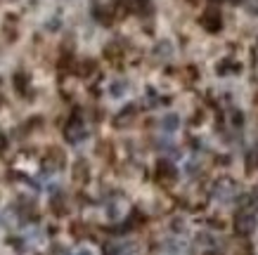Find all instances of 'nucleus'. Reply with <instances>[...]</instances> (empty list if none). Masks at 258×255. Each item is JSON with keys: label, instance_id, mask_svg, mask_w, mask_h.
Returning a JSON list of instances; mask_svg holds the SVG:
<instances>
[{"label": "nucleus", "instance_id": "nucleus-7", "mask_svg": "<svg viewBox=\"0 0 258 255\" xmlns=\"http://www.w3.org/2000/svg\"><path fill=\"white\" fill-rule=\"evenodd\" d=\"M45 163H47V168L50 170H59L62 168V163H64L62 151H59V149H50V158H45Z\"/></svg>", "mask_w": 258, "mask_h": 255}, {"label": "nucleus", "instance_id": "nucleus-3", "mask_svg": "<svg viewBox=\"0 0 258 255\" xmlns=\"http://www.w3.org/2000/svg\"><path fill=\"white\" fill-rule=\"evenodd\" d=\"M157 180L159 182H164V185H171L173 180H175V168H173V163L168 161H161L157 165Z\"/></svg>", "mask_w": 258, "mask_h": 255}, {"label": "nucleus", "instance_id": "nucleus-8", "mask_svg": "<svg viewBox=\"0 0 258 255\" xmlns=\"http://www.w3.org/2000/svg\"><path fill=\"white\" fill-rule=\"evenodd\" d=\"M125 90H128V83H125V80H114V83L109 85V95L111 97H123L125 95Z\"/></svg>", "mask_w": 258, "mask_h": 255}, {"label": "nucleus", "instance_id": "nucleus-10", "mask_svg": "<svg viewBox=\"0 0 258 255\" xmlns=\"http://www.w3.org/2000/svg\"><path fill=\"white\" fill-rule=\"evenodd\" d=\"M133 116H135V107H128V109H125V111H123V114H118V118H116V125H118V128H123V125L128 123V121H131V118H133Z\"/></svg>", "mask_w": 258, "mask_h": 255}, {"label": "nucleus", "instance_id": "nucleus-13", "mask_svg": "<svg viewBox=\"0 0 258 255\" xmlns=\"http://www.w3.org/2000/svg\"><path fill=\"white\" fill-rule=\"evenodd\" d=\"M74 255H95V253H93V248H86V246H83V248H79V250H76Z\"/></svg>", "mask_w": 258, "mask_h": 255}, {"label": "nucleus", "instance_id": "nucleus-12", "mask_svg": "<svg viewBox=\"0 0 258 255\" xmlns=\"http://www.w3.org/2000/svg\"><path fill=\"white\" fill-rule=\"evenodd\" d=\"M242 121H244V116H242V114H239V111H237V114H232V123H235L237 128L242 125Z\"/></svg>", "mask_w": 258, "mask_h": 255}, {"label": "nucleus", "instance_id": "nucleus-14", "mask_svg": "<svg viewBox=\"0 0 258 255\" xmlns=\"http://www.w3.org/2000/svg\"><path fill=\"white\" fill-rule=\"evenodd\" d=\"M55 255H69V253H67L64 248H55Z\"/></svg>", "mask_w": 258, "mask_h": 255}, {"label": "nucleus", "instance_id": "nucleus-4", "mask_svg": "<svg viewBox=\"0 0 258 255\" xmlns=\"http://www.w3.org/2000/svg\"><path fill=\"white\" fill-rule=\"evenodd\" d=\"M232 192H235V182L232 180H220L218 185L213 187V194L218 199H227V196H232Z\"/></svg>", "mask_w": 258, "mask_h": 255}, {"label": "nucleus", "instance_id": "nucleus-5", "mask_svg": "<svg viewBox=\"0 0 258 255\" xmlns=\"http://www.w3.org/2000/svg\"><path fill=\"white\" fill-rule=\"evenodd\" d=\"M202 24L209 29V31H218V29H220V15L216 12V10H209V12L204 15Z\"/></svg>", "mask_w": 258, "mask_h": 255}, {"label": "nucleus", "instance_id": "nucleus-2", "mask_svg": "<svg viewBox=\"0 0 258 255\" xmlns=\"http://www.w3.org/2000/svg\"><path fill=\"white\" fill-rule=\"evenodd\" d=\"M253 227H256V215L246 213V210H239V215L235 217V232L246 236V234L253 232Z\"/></svg>", "mask_w": 258, "mask_h": 255}, {"label": "nucleus", "instance_id": "nucleus-9", "mask_svg": "<svg viewBox=\"0 0 258 255\" xmlns=\"http://www.w3.org/2000/svg\"><path fill=\"white\" fill-rule=\"evenodd\" d=\"M154 54H157V57H164V59H166V57H171V54H173V45L168 43V40H164V43H159V45H157Z\"/></svg>", "mask_w": 258, "mask_h": 255}, {"label": "nucleus", "instance_id": "nucleus-6", "mask_svg": "<svg viewBox=\"0 0 258 255\" xmlns=\"http://www.w3.org/2000/svg\"><path fill=\"white\" fill-rule=\"evenodd\" d=\"M180 128V116L178 114H166L161 118V130L164 132H175Z\"/></svg>", "mask_w": 258, "mask_h": 255}, {"label": "nucleus", "instance_id": "nucleus-11", "mask_svg": "<svg viewBox=\"0 0 258 255\" xmlns=\"http://www.w3.org/2000/svg\"><path fill=\"white\" fill-rule=\"evenodd\" d=\"M74 175H76V180L88 178V165H86V163L79 161V165H76V170H74Z\"/></svg>", "mask_w": 258, "mask_h": 255}, {"label": "nucleus", "instance_id": "nucleus-1", "mask_svg": "<svg viewBox=\"0 0 258 255\" xmlns=\"http://www.w3.org/2000/svg\"><path fill=\"white\" fill-rule=\"evenodd\" d=\"M64 135H67V139H69L71 144H79L81 139L88 137V128L83 125V121H81V118H71L69 125L64 128Z\"/></svg>", "mask_w": 258, "mask_h": 255}, {"label": "nucleus", "instance_id": "nucleus-15", "mask_svg": "<svg viewBox=\"0 0 258 255\" xmlns=\"http://www.w3.org/2000/svg\"><path fill=\"white\" fill-rule=\"evenodd\" d=\"M206 255H218V253H216V250H209V253H206Z\"/></svg>", "mask_w": 258, "mask_h": 255}]
</instances>
